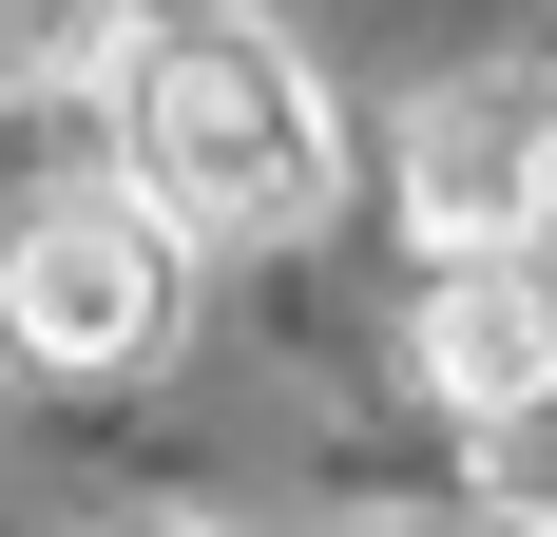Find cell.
<instances>
[{
	"label": "cell",
	"instance_id": "2",
	"mask_svg": "<svg viewBox=\"0 0 557 537\" xmlns=\"http://www.w3.org/2000/svg\"><path fill=\"white\" fill-rule=\"evenodd\" d=\"M173 308H193V230L135 192V173H77V192H20V230H0V346L58 384H115L154 365Z\"/></svg>",
	"mask_w": 557,
	"mask_h": 537
},
{
	"label": "cell",
	"instance_id": "4",
	"mask_svg": "<svg viewBox=\"0 0 557 537\" xmlns=\"http://www.w3.org/2000/svg\"><path fill=\"white\" fill-rule=\"evenodd\" d=\"M423 384H443L461 423H519L557 384V268L539 250H443L423 268Z\"/></svg>",
	"mask_w": 557,
	"mask_h": 537
},
{
	"label": "cell",
	"instance_id": "1",
	"mask_svg": "<svg viewBox=\"0 0 557 537\" xmlns=\"http://www.w3.org/2000/svg\"><path fill=\"white\" fill-rule=\"evenodd\" d=\"M115 173L154 192L193 250H288V230L327 212V77L270 39V20H231V0H135V39H115Z\"/></svg>",
	"mask_w": 557,
	"mask_h": 537
},
{
	"label": "cell",
	"instance_id": "5",
	"mask_svg": "<svg viewBox=\"0 0 557 537\" xmlns=\"http://www.w3.org/2000/svg\"><path fill=\"white\" fill-rule=\"evenodd\" d=\"M115 39H135V0H0V97H77V77H115Z\"/></svg>",
	"mask_w": 557,
	"mask_h": 537
},
{
	"label": "cell",
	"instance_id": "6",
	"mask_svg": "<svg viewBox=\"0 0 557 537\" xmlns=\"http://www.w3.org/2000/svg\"><path fill=\"white\" fill-rule=\"evenodd\" d=\"M461 537H519V519H461Z\"/></svg>",
	"mask_w": 557,
	"mask_h": 537
},
{
	"label": "cell",
	"instance_id": "3",
	"mask_svg": "<svg viewBox=\"0 0 557 537\" xmlns=\"http://www.w3.org/2000/svg\"><path fill=\"white\" fill-rule=\"evenodd\" d=\"M557 212V77H481L404 135V230L423 250H539Z\"/></svg>",
	"mask_w": 557,
	"mask_h": 537
}]
</instances>
